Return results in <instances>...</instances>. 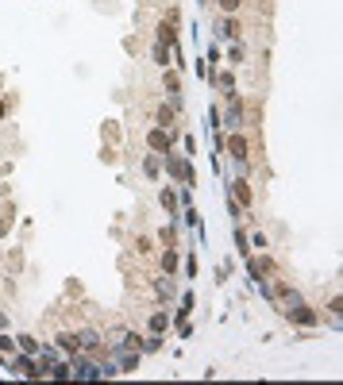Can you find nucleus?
Instances as JSON below:
<instances>
[{
	"label": "nucleus",
	"mask_w": 343,
	"mask_h": 385,
	"mask_svg": "<svg viewBox=\"0 0 343 385\" xmlns=\"http://www.w3.org/2000/svg\"><path fill=\"white\" fill-rule=\"evenodd\" d=\"M70 377L93 381V377H104V366H97V362H89V359H73V366H70Z\"/></svg>",
	"instance_id": "nucleus-1"
},
{
	"label": "nucleus",
	"mask_w": 343,
	"mask_h": 385,
	"mask_svg": "<svg viewBox=\"0 0 343 385\" xmlns=\"http://www.w3.org/2000/svg\"><path fill=\"white\" fill-rule=\"evenodd\" d=\"M166 170H170V177H181L185 185H193V170H189V162H181V158H166Z\"/></svg>",
	"instance_id": "nucleus-2"
},
{
	"label": "nucleus",
	"mask_w": 343,
	"mask_h": 385,
	"mask_svg": "<svg viewBox=\"0 0 343 385\" xmlns=\"http://www.w3.org/2000/svg\"><path fill=\"white\" fill-rule=\"evenodd\" d=\"M289 320H297V324L312 327V324H316V312H312V308H305V305L297 300V305H289Z\"/></svg>",
	"instance_id": "nucleus-3"
},
{
	"label": "nucleus",
	"mask_w": 343,
	"mask_h": 385,
	"mask_svg": "<svg viewBox=\"0 0 343 385\" xmlns=\"http://www.w3.org/2000/svg\"><path fill=\"white\" fill-rule=\"evenodd\" d=\"M147 143H150V147H154V150H170V143H174V135H170L166 127H154V131L147 135Z\"/></svg>",
	"instance_id": "nucleus-4"
},
{
	"label": "nucleus",
	"mask_w": 343,
	"mask_h": 385,
	"mask_svg": "<svg viewBox=\"0 0 343 385\" xmlns=\"http://www.w3.org/2000/svg\"><path fill=\"white\" fill-rule=\"evenodd\" d=\"M216 31H220V39H231V43H235L239 39V31H243V27H239V19H220V27H216Z\"/></svg>",
	"instance_id": "nucleus-5"
},
{
	"label": "nucleus",
	"mask_w": 343,
	"mask_h": 385,
	"mask_svg": "<svg viewBox=\"0 0 343 385\" xmlns=\"http://www.w3.org/2000/svg\"><path fill=\"white\" fill-rule=\"evenodd\" d=\"M12 370L16 374H23V377H39V366L31 359H12Z\"/></svg>",
	"instance_id": "nucleus-6"
},
{
	"label": "nucleus",
	"mask_w": 343,
	"mask_h": 385,
	"mask_svg": "<svg viewBox=\"0 0 343 385\" xmlns=\"http://www.w3.org/2000/svg\"><path fill=\"white\" fill-rule=\"evenodd\" d=\"M77 343H81V350H97V347H100V335H97V332H81Z\"/></svg>",
	"instance_id": "nucleus-7"
},
{
	"label": "nucleus",
	"mask_w": 343,
	"mask_h": 385,
	"mask_svg": "<svg viewBox=\"0 0 343 385\" xmlns=\"http://www.w3.org/2000/svg\"><path fill=\"white\" fill-rule=\"evenodd\" d=\"M228 150H231V158H239V162L247 158V143L239 139V135H231V139H228Z\"/></svg>",
	"instance_id": "nucleus-8"
},
{
	"label": "nucleus",
	"mask_w": 343,
	"mask_h": 385,
	"mask_svg": "<svg viewBox=\"0 0 343 385\" xmlns=\"http://www.w3.org/2000/svg\"><path fill=\"white\" fill-rule=\"evenodd\" d=\"M166 324H170V312H154V316H150V332H154V335L166 332Z\"/></svg>",
	"instance_id": "nucleus-9"
},
{
	"label": "nucleus",
	"mask_w": 343,
	"mask_h": 385,
	"mask_svg": "<svg viewBox=\"0 0 343 385\" xmlns=\"http://www.w3.org/2000/svg\"><path fill=\"white\" fill-rule=\"evenodd\" d=\"M58 347H62V350H77L81 343H77V335H73V332H62V335H58Z\"/></svg>",
	"instance_id": "nucleus-10"
},
{
	"label": "nucleus",
	"mask_w": 343,
	"mask_h": 385,
	"mask_svg": "<svg viewBox=\"0 0 343 385\" xmlns=\"http://www.w3.org/2000/svg\"><path fill=\"white\" fill-rule=\"evenodd\" d=\"M162 270H166L170 278H174V270H177V254H174V251H166V254H162Z\"/></svg>",
	"instance_id": "nucleus-11"
},
{
	"label": "nucleus",
	"mask_w": 343,
	"mask_h": 385,
	"mask_svg": "<svg viewBox=\"0 0 343 385\" xmlns=\"http://www.w3.org/2000/svg\"><path fill=\"white\" fill-rule=\"evenodd\" d=\"M154 62H159V66H166V62H170V50H166V43H154Z\"/></svg>",
	"instance_id": "nucleus-12"
},
{
	"label": "nucleus",
	"mask_w": 343,
	"mask_h": 385,
	"mask_svg": "<svg viewBox=\"0 0 343 385\" xmlns=\"http://www.w3.org/2000/svg\"><path fill=\"white\" fill-rule=\"evenodd\" d=\"M228 127H239V104H235V100L228 104Z\"/></svg>",
	"instance_id": "nucleus-13"
},
{
	"label": "nucleus",
	"mask_w": 343,
	"mask_h": 385,
	"mask_svg": "<svg viewBox=\"0 0 343 385\" xmlns=\"http://www.w3.org/2000/svg\"><path fill=\"white\" fill-rule=\"evenodd\" d=\"M19 347H23V350H27V354H35V350H39V343H35V339H31V335H19Z\"/></svg>",
	"instance_id": "nucleus-14"
},
{
	"label": "nucleus",
	"mask_w": 343,
	"mask_h": 385,
	"mask_svg": "<svg viewBox=\"0 0 343 385\" xmlns=\"http://www.w3.org/2000/svg\"><path fill=\"white\" fill-rule=\"evenodd\" d=\"M235 197H239V201H243V204H251V189H247L243 181H235Z\"/></svg>",
	"instance_id": "nucleus-15"
},
{
	"label": "nucleus",
	"mask_w": 343,
	"mask_h": 385,
	"mask_svg": "<svg viewBox=\"0 0 343 385\" xmlns=\"http://www.w3.org/2000/svg\"><path fill=\"white\" fill-rule=\"evenodd\" d=\"M159 297H174V285L170 281H159Z\"/></svg>",
	"instance_id": "nucleus-16"
},
{
	"label": "nucleus",
	"mask_w": 343,
	"mask_h": 385,
	"mask_svg": "<svg viewBox=\"0 0 343 385\" xmlns=\"http://www.w3.org/2000/svg\"><path fill=\"white\" fill-rule=\"evenodd\" d=\"M239 4H243V0H220V8H224V12H235Z\"/></svg>",
	"instance_id": "nucleus-17"
},
{
	"label": "nucleus",
	"mask_w": 343,
	"mask_h": 385,
	"mask_svg": "<svg viewBox=\"0 0 343 385\" xmlns=\"http://www.w3.org/2000/svg\"><path fill=\"white\" fill-rule=\"evenodd\" d=\"M0 350H12V339H8V335H0Z\"/></svg>",
	"instance_id": "nucleus-18"
},
{
	"label": "nucleus",
	"mask_w": 343,
	"mask_h": 385,
	"mask_svg": "<svg viewBox=\"0 0 343 385\" xmlns=\"http://www.w3.org/2000/svg\"><path fill=\"white\" fill-rule=\"evenodd\" d=\"M4 324H8V320H4V316H0V327H4Z\"/></svg>",
	"instance_id": "nucleus-19"
},
{
	"label": "nucleus",
	"mask_w": 343,
	"mask_h": 385,
	"mask_svg": "<svg viewBox=\"0 0 343 385\" xmlns=\"http://www.w3.org/2000/svg\"><path fill=\"white\" fill-rule=\"evenodd\" d=\"M0 116H4V100H0Z\"/></svg>",
	"instance_id": "nucleus-20"
}]
</instances>
